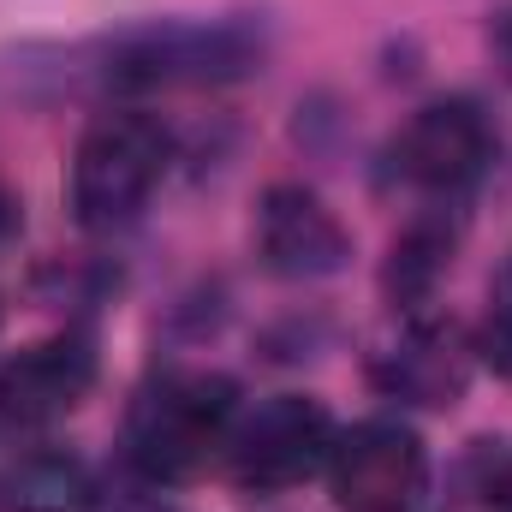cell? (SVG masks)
Listing matches in <instances>:
<instances>
[{"instance_id":"7a4b0ae2","label":"cell","mask_w":512,"mask_h":512,"mask_svg":"<svg viewBox=\"0 0 512 512\" xmlns=\"http://www.w3.org/2000/svg\"><path fill=\"white\" fill-rule=\"evenodd\" d=\"M167 173V131L149 114H102L72 155V215L90 233L131 227Z\"/></svg>"},{"instance_id":"3957f363","label":"cell","mask_w":512,"mask_h":512,"mask_svg":"<svg viewBox=\"0 0 512 512\" xmlns=\"http://www.w3.org/2000/svg\"><path fill=\"white\" fill-rule=\"evenodd\" d=\"M340 429L328 417L322 399L310 393H274L262 399L251 417L233 423V441H227V471L239 489L256 495H286L298 483H310L316 471H328V453H334Z\"/></svg>"},{"instance_id":"52a82bcc","label":"cell","mask_w":512,"mask_h":512,"mask_svg":"<svg viewBox=\"0 0 512 512\" xmlns=\"http://www.w3.org/2000/svg\"><path fill=\"white\" fill-rule=\"evenodd\" d=\"M96 382V352L78 334L36 340L18 358L0 364V423L6 429H42L66 417Z\"/></svg>"},{"instance_id":"277c9868","label":"cell","mask_w":512,"mask_h":512,"mask_svg":"<svg viewBox=\"0 0 512 512\" xmlns=\"http://www.w3.org/2000/svg\"><path fill=\"white\" fill-rule=\"evenodd\" d=\"M423 483H429V453L417 429L393 417L346 429L328 453V489L340 512H411Z\"/></svg>"},{"instance_id":"9c48e42d","label":"cell","mask_w":512,"mask_h":512,"mask_svg":"<svg viewBox=\"0 0 512 512\" xmlns=\"http://www.w3.org/2000/svg\"><path fill=\"white\" fill-rule=\"evenodd\" d=\"M477 358L495 376H512V256L489 280V310H483V328H477Z\"/></svg>"},{"instance_id":"ba28073f","label":"cell","mask_w":512,"mask_h":512,"mask_svg":"<svg viewBox=\"0 0 512 512\" xmlns=\"http://www.w3.org/2000/svg\"><path fill=\"white\" fill-rule=\"evenodd\" d=\"M471 352L477 346L453 322H405L376 364V382L417 405H453L471 382Z\"/></svg>"},{"instance_id":"8992f818","label":"cell","mask_w":512,"mask_h":512,"mask_svg":"<svg viewBox=\"0 0 512 512\" xmlns=\"http://www.w3.org/2000/svg\"><path fill=\"white\" fill-rule=\"evenodd\" d=\"M256 251L274 274L286 280H322L340 274L352 256V233L340 227V215L304 191V185H274L256 209Z\"/></svg>"},{"instance_id":"6da1fadb","label":"cell","mask_w":512,"mask_h":512,"mask_svg":"<svg viewBox=\"0 0 512 512\" xmlns=\"http://www.w3.org/2000/svg\"><path fill=\"white\" fill-rule=\"evenodd\" d=\"M239 423V387L209 370H167L137 387L126 417V453L149 483H191L227 459Z\"/></svg>"},{"instance_id":"5b68a950","label":"cell","mask_w":512,"mask_h":512,"mask_svg":"<svg viewBox=\"0 0 512 512\" xmlns=\"http://www.w3.org/2000/svg\"><path fill=\"white\" fill-rule=\"evenodd\" d=\"M489 161H495V131L477 102H429L411 114V126L393 143L399 179L417 191H435V197L471 191L489 173Z\"/></svg>"}]
</instances>
